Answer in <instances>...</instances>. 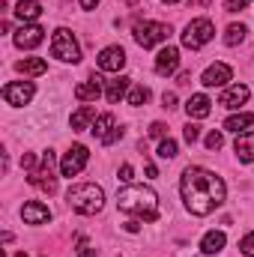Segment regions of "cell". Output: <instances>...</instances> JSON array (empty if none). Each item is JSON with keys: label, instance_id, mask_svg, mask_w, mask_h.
Instances as JSON below:
<instances>
[{"label": "cell", "instance_id": "484cf974", "mask_svg": "<svg viewBox=\"0 0 254 257\" xmlns=\"http://www.w3.org/2000/svg\"><path fill=\"white\" fill-rule=\"evenodd\" d=\"M245 24H230L227 30H224V45H239L242 39H245Z\"/></svg>", "mask_w": 254, "mask_h": 257}, {"label": "cell", "instance_id": "cb8c5ba5", "mask_svg": "<svg viewBox=\"0 0 254 257\" xmlns=\"http://www.w3.org/2000/svg\"><path fill=\"white\" fill-rule=\"evenodd\" d=\"M15 69L21 72V75H45L48 72V63L42 60V57H24V60H18Z\"/></svg>", "mask_w": 254, "mask_h": 257}, {"label": "cell", "instance_id": "f35d334b", "mask_svg": "<svg viewBox=\"0 0 254 257\" xmlns=\"http://www.w3.org/2000/svg\"><path fill=\"white\" fill-rule=\"evenodd\" d=\"M138 227H141L138 221H129V224H126V230H129V233H138Z\"/></svg>", "mask_w": 254, "mask_h": 257}, {"label": "cell", "instance_id": "9c48e42d", "mask_svg": "<svg viewBox=\"0 0 254 257\" xmlns=\"http://www.w3.org/2000/svg\"><path fill=\"white\" fill-rule=\"evenodd\" d=\"M93 135H96V141H102L105 147H111V144H117V141L123 138V126H117L114 114H102V117L93 123Z\"/></svg>", "mask_w": 254, "mask_h": 257}, {"label": "cell", "instance_id": "ffe728a7", "mask_svg": "<svg viewBox=\"0 0 254 257\" xmlns=\"http://www.w3.org/2000/svg\"><path fill=\"white\" fill-rule=\"evenodd\" d=\"M186 111H189L191 120H203V117H209V111H212V102H209V96H203V93H194L189 102H186Z\"/></svg>", "mask_w": 254, "mask_h": 257}, {"label": "cell", "instance_id": "d4e9b609", "mask_svg": "<svg viewBox=\"0 0 254 257\" xmlns=\"http://www.w3.org/2000/svg\"><path fill=\"white\" fill-rule=\"evenodd\" d=\"M254 126V114H230L227 120H224V128L227 132H236V135H242L245 128Z\"/></svg>", "mask_w": 254, "mask_h": 257}, {"label": "cell", "instance_id": "277c9868", "mask_svg": "<svg viewBox=\"0 0 254 257\" xmlns=\"http://www.w3.org/2000/svg\"><path fill=\"white\" fill-rule=\"evenodd\" d=\"M51 57H57V60H63V63H78V60H81V45H78V39H75L72 30H66V27L54 30Z\"/></svg>", "mask_w": 254, "mask_h": 257}, {"label": "cell", "instance_id": "8992f818", "mask_svg": "<svg viewBox=\"0 0 254 257\" xmlns=\"http://www.w3.org/2000/svg\"><path fill=\"white\" fill-rule=\"evenodd\" d=\"M212 36H215V24H212L209 18H194V21L186 24V30H183V45L191 48V51H197V48H203Z\"/></svg>", "mask_w": 254, "mask_h": 257}, {"label": "cell", "instance_id": "4316f807", "mask_svg": "<svg viewBox=\"0 0 254 257\" xmlns=\"http://www.w3.org/2000/svg\"><path fill=\"white\" fill-rule=\"evenodd\" d=\"M126 99H129V105H135V108H138V105H147V102H150V90H147L144 84H138V87L129 90Z\"/></svg>", "mask_w": 254, "mask_h": 257}, {"label": "cell", "instance_id": "f1b7e54d", "mask_svg": "<svg viewBox=\"0 0 254 257\" xmlns=\"http://www.w3.org/2000/svg\"><path fill=\"white\" fill-rule=\"evenodd\" d=\"M203 144H206V150H221V144H224V138H221V132H209Z\"/></svg>", "mask_w": 254, "mask_h": 257}, {"label": "cell", "instance_id": "e575fe53", "mask_svg": "<svg viewBox=\"0 0 254 257\" xmlns=\"http://www.w3.org/2000/svg\"><path fill=\"white\" fill-rule=\"evenodd\" d=\"M162 105H165L168 111H171V108H177V96H174V93H165V96H162Z\"/></svg>", "mask_w": 254, "mask_h": 257}, {"label": "cell", "instance_id": "7402d4cb", "mask_svg": "<svg viewBox=\"0 0 254 257\" xmlns=\"http://www.w3.org/2000/svg\"><path fill=\"white\" fill-rule=\"evenodd\" d=\"M233 150H236V159L239 162H254V132H242L239 138H236V144H233Z\"/></svg>", "mask_w": 254, "mask_h": 257}, {"label": "cell", "instance_id": "e0dca14e", "mask_svg": "<svg viewBox=\"0 0 254 257\" xmlns=\"http://www.w3.org/2000/svg\"><path fill=\"white\" fill-rule=\"evenodd\" d=\"M129 90H132V78H114V81H108V87H105V99L111 102V105H120V99H126Z\"/></svg>", "mask_w": 254, "mask_h": 257}, {"label": "cell", "instance_id": "f546056e", "mask_svg": "<svg viewBox=\"0 0 254 257\" xmlns=\"http://www.w3.org/2000/svg\"><path fill=\"white\" fill-rule=\"evenodd\" d=\"M183 138H186V144H194V141L200 138V126H197V123H189V126L183 128Z\"/></svg>", "mask_w": 254, "mask_h": 257}, {"label": "cell", "instance_id": "1f68e13d", "mask_svg": "<svg viewBox=\"0 0 254 257\" xmlns=\"http://www.w3.org/2000/svg\"><path fill=\"white\" fill-rule=\"evenodd\" d=\"M248 6V0H224V12H242Z\"/></svg>", "mask_w": 254, "mask_h": 257}, {"label": "cell", "instance_id": "52a82bcc", "mask_svg": "<svg viewBox=\"0 0 254 257\" xmlns=\"http://www.w3.org/2000/svg\"><path fill=\"white\" fill-rule=\"evenodd\" d=\"M168 36H171V27L162 21H138L135 24V42L141 48H153V45L165 42Z\"/></svg>", "mask_w": 254, "mask_h": 257}, {"label": "cell", "instance_id": "d6986e66", "mask_svg": "<svg viewBox=\"0 0 254 257\" xmlns=\"http://www.w3.org/2000/svg\"><path fill=\"white\" fill-rule=\"evenodd\" d=\"M75 96L81 99V102H96L99 96H102V78H87V81H81L78 87H75Z\"/></svg>", "mask_w": 254, "mask_h": 257}, {"label": "cell", "instance_id": "836d02e7", "mask_svg": "<svg viewBox=\"0 0 254 257\" xmlns=\"http://www.w3.org/2000/svg\"><path fill=\"white\" fill-rule=\"evenodd\" d=\"M165 132H168L165 123H153V126H150V135H153V138H165Z\"/></svg>", "mask_w": 254, "mask_h": 257}, {"label": "cell", "instance_id": "ac0fdd59", "mask_svg": "<svg viewBox=\"0 0 254 257\" xmlns=\"http://www.w3.org/2000/svg\"><path fill=\"white\" fill-rule=\"evenodd\" d=\"M96 120H99V117H96V108H93V105H81V108L69 117V126L75 128V132H84V128H93Z\"/></svg>", "mask_w": 254, "mask_h": 257}, {"label": "cell", "instance_id": "7a4b0ae2", "mask_svg": "<svg viewBox=\"0 0 254 257\" xmlns=\"http://www.w3.org/2000/svg\"><path fill=\"white\" fill-rule=\"evenodd\" d=\"M117 206L144 221H156L159 218V194L150 186H126L117 194Z\"/></svg>", "mask_w": 254, "mask_h": 257}, {"label": "cell", "instance_id": "74e56055", "mask_svg": "<svg viewBox=\"0 0 254 257\" xmlns=\"http://www.w3.org/2000/svg\"><path fill=\"white\" fill-rule=\"evenodd\" d=\"M81 3V9H96L99 6V0H78Z\"/></svg>", "mask_w": 254, "mask_h": 257}, {"label": "cell", "instance_id": "4dcf8cb0", "mask_svg": "<svg viewBox=\"0 0 254 257\" xmlns=\"http://www.w3.org/2000/svg\"><path fill=\"white\" fill-rule=\"evenodd\" d=\"M239 251H242L245 257H254V233L242 236V242H239Z\"/></svg>", "mask_w": 254, "mask_h": 257}, {"label": "cell", "instance_id": "8d00e7d4", "mask_svg": "<svg viewBox=\"0 0 254 257\" xmlns=\"http://www.w3.org/2000/svg\"><path fill=\"white\" fill-rule=\"evenodd\" d=\"M78 257H96V248L93 245H81L78 248Z\"/></svg>", "mask_w": 254, "mask_h": 257}, {"label": "cell", "instance_id": "2e32d148", "mask_svg": "<svg viewBox=\"0 0 254 257\" xmlns=\"http://www.w3.org/2000/svg\"><path fill=\"white\" fill-rule=\"evenodd\" d=\"M21 218H24L27 224H48V221H51V209H48L45 203H39V200H30V203H24Z\"/></svg>", "mask_w": 254, "mask_h": 257}, {"label": "cell", "instance_id": "8fae6325", "mask_svg": "<svg viewBox=\"0 0 254 257\" xmlns=\"http://www.w3.org/2000/svg\"><path fill=\"white\" fill-rule=\"evenodd\" d=\"M96 63H99L102 72H120L126 66V51L120 45H108V48H102V54L96 57Z\"/></svg>", "mask_w": 254, "mask_h": 257}, {"label": "cell", "instance_id": "6da1fadb", "mask_svg": "<svg viewBox=\"0 0 254 257\" xmlns=\"http://www.w3.org/2000/svg\"><path fill=\"white\" fill-rule=\"evenodd\" d=\"M180 194H183V203L191 215H209L215 212L221 203H224V180L206 168H197L191 165L183 171V180H180Z\"/></svg>", "mask_w": 254, "mask_h": 257}, {"label": "cell", "instance_id": "83f0119b", "mask_svg": "<svg viewBox=\"0 0 254 257\" xmlns=\"http://www.w3.org/2000/svg\"><path fill=\"white\" fill-rule=\"evenodd\" d=\"M177 156V141L174 138H162L159 144V159H174Z\"/></svg>", "mask_w": 254, "mask_h": 257}, {"label": "cell", "instance_id": "4fadbf2b", "mask_svg": "<svg viewBox=\"0 0 254 257\" xmlns=\"http://www.w3.org/2000/svg\"><path fill=\"white\" fill-rule=\"evenodd\" d=\"M42 39H45V30H42L36 21H33V24H21V27H18V33H15V45H18V48H24V51L36 48Z\"/></svg>", "mask_w": 254, "mask_h": 257}, {"label": "cell", "instance_id": "9a60e30c", "mask_svg": "<svg viewBox=\"0 0 254 257\" xmlns=\"http://www.w3.org/2000/svg\"><path fill=\"white\" fill-rule=\"evenodd\" d=\"M248 96H251V90H248L245 84H233V87H227V90L221 93V99H218V105H224V108H230V111H236L239 105H245V102H248Z\"/></svg>", "mask_w": 254, "mask_h": 257}, {"label": "cell", "instance_id": "30bf717a", "mask_svg": "<svg viewBox=\"0 0 254 257\" xmlns=\"http://www.w3.org/2000/svg\"><path fill=\"white\" fill-rule=\"evenodd\" d=\"M33 93H36V87H33L30 81H12V84L3 87V99H6V105H12V108L27 105V102L33 99Z\"/></svg>", "mask_w": 254, "mask_h": 257}, {"label": "cell", "instance_id": "7c38bea8", "mask_svg": "<svg viewBox=\"0 0 254 257\" xmlns=\"http://www.w3.org/2000/svg\"><path fill=\"white\" fill-rule=\"evenodd\" d=\"M227 81H233V72H230L227 63L206 66V72L200 75V84H203V87H227Z\"/></svg>", "mask_w": 254, "mask_h": 257}, {"label": "cell", "instance_id": "44dd1931", "mask_svg": "<svg viewBox=\"0 0 254 257\" xmlns=\"http://www.w3.org/2000/svg\"><path fill=\"white\" fill-rule=\"evenodd\" d=\"M12 12H15V18H21L24 24H33V21L42 15V6H39L36 0H18Z\"/></svg>", "mask_w": 254, "mask_h": 257}, {"label": "cell", "instance_id": "60d3db41", "mask_svg": "<svg viewBox=\"0 0 254 257\" xmlns=\"http://www.w3.org/2000/svg\"><path fill=\"white\" fill-rule=\"evenodd\" d=\"M165 3H180V0H165Z\"/></svg>", "mask_w": 254, "mask_h": 257}, {"label": "cell", "instance_id": "5b68a950", "mask_svg": "<svg viewBox=\"0 0 254 257\" xmlns=\"http://www.w3.org/2000/svg\"><path fill=\"white\" fill-rule=\"evenodd\" d=\"M54 162H57V156H54L51 150H45V153H42V168L30 171V174H27V183H30L33 189H39V192L54 194L57 192V177H54V171H51Z\"/></svg>", "mask_w": 254, "mask_h": 257}, {"label": "cell", "instance_id": "ba28073f", "mask_svg": "<svg viewBox=\"0 0 254 257\" xmlns=\"http://www.w3.org/2000/svg\"><path fill=\"white\" fill-rule=\"evenodd\" d=\"M87 159H90V153H87V147L84 144H75V147H69L63 156V162H60V174L63 177H78L84 168H87Z\"/></svg>", "mask_w": 254, "mask_h": 257}, {"label": "cell", "instance_id": "d590c367", "mask_svg": "<svg viewBox=\"0 0 254 257\" xmlns=\"http://www.w3.org/2000/svg\"><path fill=\"white\" fill-rule=\"evenodd\" d=\"M120 180H123V183H132V165H123V168H120Z\"/></svg>", "mask_w": 254, "mask_h": 257}, {"label": "cell", "instance_id": "ab89813d", "mask_svg": "<svg viewBox=\"0 0 254 257\" xmlns=\"http://www.w3.org/2000/svg\"><path fill=\"white\" fill-rule=\"evenodd\" d=\"M15 257H30V254H24V251H18V254H15Z\"/></svg>", "mask_w": 254, "mask_h": 257}, {"label": "cell", "instance_id": "d6a6232c", "mask_svg": "<svg viewBox=\"0 0 254 257\" xmlns=\"http://www.w3.org/2000/svg\"><path fill=\"white\" fill-rule=\"evenodd\" d=\"M21 168H24V171H36V156H33V153H24V156H21Z\"/></svg>", "mask_w": 254, "mask_h": 257}, {"label": "cell", "instance_id": "5bb4252c", "mask_svg": "<svg viewBox=\"0 0 254 257\" xmlns=\"http://www.w3.org/2000/svg\"><path fill=\"white\" fill-rule=\"evenodd\" d=\"M177 69H180V48L168 45V48H162L156 54V72L159 75H174Z\"/></svg>", "mask_w": 254, "mask_h": 257}, {"label": "cell", "instance_id": "603a6c76", "mask_svg": "<svg viewBox=\"0 0 254 257\" xmlns=\"http://www.w3.org/2000/svg\"><path fill=\"white\" fill-rule=\"evenodd\" d=\"M224 242H227L224 230H209V233H203V239H200V251H203V254H218V251L224 248Z\"/></svg>", "mask_w": 254, "mask_h": 257}, {"label": "cell", "instance_id": "3957f363", "mask_svg": "<svg viewBox=\"0 0 254 257\" xmlns=\"http://www.w3.org/2000/svg\"><path fill=\"white\" fill-rule=\"evenodd\" d=\"M66 203L81 215H96L105 206V192L96 183H81V186H72L66 192Z\"/></svg>", "mask_w": 254, "mask_h": 257}]
</instances>
